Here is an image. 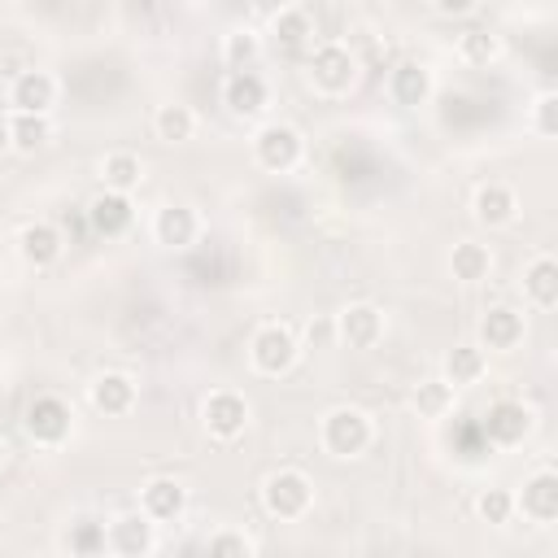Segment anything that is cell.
I'll return each instance as SVG.
<instances>
[{"label": "cell", "mask_w": 558, "mask_h": 558, "mask_svg": "<svg viewBox=\"0 0 558 558\" xmlns=\"http://www.w3.org/2000/svg\"><path fill=\"white\" fill-rule=\"evenodd\" d=\"M384 331H388V318H384V310L375 301H349L336 314V340L344 349H357V353L362 349H375L384 340Z\"/></svg>", "instance_id": "9c48e42d"}, {"label": "cell", "mask_w": 558, "mask_h": 558, "mask_svg": "<svg viewBox=\"0 0 558 558\" xmlns=\"http://www.w3.org/2000/svg\"><path fill=\"white\" fill-rule=\"evenodd\" d=\"M357 52L340 39H327V44H314L310 48V61H305V78L318 96H349L357 87Z\"/></svg>", "instance_id": "7a4b0ae2"}, {"label": "cell", "mask_w": 558, "mask_h": 558, "mask_svg": "<svg viewBox=\"0 0 558 558\" xmlns=\"http://www.w3.org/2000/svg\"><path fill=\"white\" fill-rule=\"evenodd\" d=\"M140 510L161 527V523H174L183 519L187 510V488L174 480V475H153L144 488H140Z\"/></svg>", "instance_id": "e0dca14e"}, {"label": "cell", "mask_w": 558, "mask_h": 558, "mask_svg": "<svg viewBox=\"0 0 558 558\" xmlns=\"http://www.w3.org/2000/svg\"><path fill=\"white\" fill-rule=\"evenodd\" d=\"M153 240H157L161 248H174V253L192 248V244L201 240V214H196L192 205H183V201L161 205V209L153 214Z\"/></svg>", "instance_id": "5bb4252c"}, {"label": "cell", "mask_w": 558, "mask_h": 558, "mask_svg": "<svg viewBox=\"0 0 558 558\" xmlns=\"http://www.w3.org/2000/svg\"><path fill=\"white\" fill-rule=\"evenodd\" d=\"M318 445H323V453H331L340 462L362 458L375 445V418L357 405H331L318 418Z\"/></svg>", "instance_id": "6da1fadb"}, {"label": "cell", "mask_w": 558, "mask_h": 558, "mask_svg": "<svg viewBox=\"0 0 558 558\" xmlns=\"http://www.w3.org/2000/svg\"><path fill=\"white\" fill-rule=\"evenodd\" d=\"M484 375H488V353H484L475 340L453 344V349L445 353V362H440V379H445L449 388H475Z\"/></svg>", "instance_id": "7402d4cb"}, {"label": "cell", "mask_w": 558, "mask_h": 558, "mask_svg": "<svg viewBox=\"0 0 558 558\" xmlns=\"http://www.w3.org/2000/svg\"><path fill=\"white\" fill-rule=\"evenodd\" d=\"M57 96H61L57 74H48V70H17L9 78V92H4L9 105L4 109L9 113H52Z\"/></svg>", "instance_id": "8fae6325"}, {"label": "cell", "mask_w": 558, "mask_h": 558, "mask_svg": "<svg viewBox=\"0 0 558 558\" xmlns=\"http://www.w3.org/2000/svg\"><path fill=\"white\" fill-rule=\"evenodd\" d=\"M22 432H26V440L39 445V449L65 445L70 432H74V410H70V401H61L57 392H39V397L22 410Z\"/></svg>", "instance_id": "5b68a950"}, {"label": "cell", "mask_w": 558, "mask_h": 558, "mask_svg": "<svg viewBox=\"0 0 558 558\" xmlns=\"http://www.w3.org/2000/svg\"><path fill=\"white\" fill-rule=\"evenodd\" d=\"M87 401H92L96 414H105V418H122V414L135 410V401H140V384H135L126 371H100V375L87 384Z\"/></svg>", "instance_id": "4fadbf2b"}, {"label": "cell", "mask_w": 558, "mask_h": 558, "mask_svg": "<svg viewBox=\"0 0 558 558\" xmlns=\"http://www.w3.org/2000/svg\"><path fill=\"white\" fill-rule=\"evenodd\" d=\"M248 418H253L248 397L235 392V388H214V392L201 401V427H205L209 440H222V445L240 440L244 427H248Z\"/></svg>", "instance_id": "52a82bcc"}, {"label": "cell", "mask_w": 558, "mask_h": 558, "mask_svg": "<svg viewBox=\"0 0 558 558\" xmlns=\"http://www.w3.org/2000/svg\"><path fill=\"white\" fill-rule=\"evenodd\" d=\"M262 52H266V44H262V35L248 31V26L227 31V35H222V48H218V57H222L227 70H257Z\"/></svg>", "instance_id": "83f0119b"}, {"label": "cell", "mask_w": 558, "mask_h": 558, "mask_svg": "<svg viewBox=\"0 0 558 558\" xmlns=\"http://www.w3.org/2000/svg\"><path fill=\"white\" fill-rule=\"evenodd\" d=\"M527 432H532V410H527L523 401L506 397V401H493V405H488V414H484V436H488L493 445L510 449V445H519Z\"/></svg>", "instance_id": "ffe728a7"}, {"label": "cell", "mask_w": 558, "mask_h": 558, "mask_svg": "<svg viewBox=\"0 0 558 558\" xmlns=\"http://www.w3.org/2000/svg\"><path fill=\"white\" fill-rule=\"evenodd\" d=\"M523 331H527V323H523V314L514 305H488L480 314V327H475L480 340L475 344L484 353H510V349L523 344Z\"/></svg>", "instance_id": "7c38bea8"}, {"label": "cell", "mask_w": 558, "mask_h": 558, "mask_svg": "<svg viewBox=\"0 0 558 558\" xmlns=\"http://www.w3.org/2000/svg\"><path fill=\"white\" fill-rule=\"evenodd\" d=\"M453 52H458L462 65L484 70V65H493V61L501 57V35L488 31V26H466V31L453 39Z\"/></svg>", "instance_id": "484cf974"}, {"label": "cell", "mask_w": 558, "mask_h": 558, "mask_svg": "<svg viewBox=\"0 0 558 558\" xmlns=\"http://www.w3.org/2000/svg\"><path fill=\"white\" fill-rule=\"evenodd\" d=\"M270 35L283 52H310L314 48V17L301 4H279L270 17Z\"/></svg>", "instance_id": "603a6c76"}, {"label": "cell", "mask_w": 558, "mask_h": 558, "mask_svg": "<svg viewBox=\"0 0 558 558\" xmlns=\"http://www.w3.org/2000/svg\"><path fill=\"white\" fill-rule=\"evenodd\" d=\"M449 275L458 283H484L493 275V248L480 240H458L449 248Z\"/></svg>", "instance_id": "d4e9b609"}, {"label": "cell", "mask_w": 558, "mask_h": 558, "mask_svg": "<svg viewBox=\"0 0 558 558\" xmlns=\"http://www.w3.org/2000/svg\"><path fill=\"white\" fill-rule=\"evenodd\" d=\"M305 157V135L292 122H262L253 131V161L270 174H288L296 170Z\"/></svg>", "instance_id": "8992f818"}, {"label": "cell", "mask_w": 558, "mask_h": 558, "mask_svg": "<svg viewBox=\"0 0 558 558\" xmlns=\"http://www.w3.org/2000/svg\"><path fill=\"white\" fill-rule=\"evenodd\" d=\"M13 148V131H9V109H0V153Z\"/></svg>", "instance_id": "8d00e7d4"}, {"label": "cell", "mask_w": 558, "mask_h": 558, "mask_svg": "<svg viewBox=\"0 0 558 558\" xmlns=\"http://www.w3.org/2000/svg\"><path fill=\"white\" fill-rule=\"evenodd\" d=\"M432 92H436V78H432V70L423 61H397L388 70V96H392V105L418 109V105L432 100Z\"/></svg>", "instance_id": "ac0fdd59"}, {"label": "cell", "mask_w": 558, "mask_h": 558, "mask_svg": "<svg viewBox=\"0 0 558 558\" xmlns=\"http://www.w3.org/2000/svg\"><path fill=\"white\" fill-rule=\"evenodd\" d=\"M205 549L209 554H222V558H253L257 554V541L248 532H240V527H218V532L205 536Z\"/></svg>", "instance_id": "836d02e7"}, {"label": "cell", "mask_w": 558, "mask_h": 558, "mask_svg": "<svg viewBox=\"0 0 558 558\" xmlns=\"http://www.w3.org/2000/svg\"><path fill=\"white\" fill-rule=\"evenodd\" d=\"M0 471H4V440H0Z\"/></svg>", "instance_id": "74e56055"}, {"label": "cell", "mask_w": 558, "mask_h": 558, "mask_svg": "<svg viewBox=\"0 0 558 558\" xmlns=\"http://www.w3.org/2000/svg\"><path fill=\"white\" fill-rule=\"evenodd\" d=\"M514 514H523L536 527H549L558 519V471L554 466H536L519 493H514Z\"/></svg>", "instance_id": "30bf717a"}, {"label": "cell", "mask_w": 558, "mask_h": 558, "mask_svg": "<svg viewBox=\"0 0 558 558\" xmlns=\"http://www.w3.org/2000/svg\"><path fill=\"white\" fill-rule=\"evenodd\" d=\"M153 135L161 144H187L196 135V109L192 105H157L153 113Z\"/></svg>", "instance_id": "f1b7e54d"}, {"label": "cell", "mask_w": 558, "mask_h": 558, "mask_svg": "<svg viewBox=\"0 0 558 558\" xmlns=\"http://www.w3.org/2000/svg\"><path fill=\"white\" fill-rule=\"evenodd\" d=\"M105 549L118 558H148L157 549V523L135 506L105 523Z\"/></svg>", "instance_id": "ba28073f"}, {"label": "cell", "mask_w": 558, "mask_h": 558, "mask_svg": "<svg viewBox=\"0 0 558 558\" xmlns=\"http://www.w3.org/2000/svg\"><path fill=\"white\" fill-rule=\"evenodd\" d=\"M453 392H458V388H449V384L436 375V379H423V384L410 392V405L418 410V418H445V414L453 410Z\"/></svg>", "instance_id": "4dcf8cb0"}, {"label": "cell", "mask_w": 558, "mask_h": 558, "mask_svg": "<svg viewBox=\"0 0 558 558\" xmlns=\"http://www.w3.org/2000/svg\"><path fill=\"white\" fill-rule=\"evenodd\" d=\"M131 222H135V205H131L126 192H109V187H105V192H96V196L87 201V227H92L100 240L126 235Z\"/></svg>", "instance_id": "2e32d148"}, {"label": "cell", "mask_w": 558, "mask_h": 558, "mask_svg": "<svg viewBox=\"0 0 558 558\" xmlns=\"http://www.w3.org/2000/svg\"><path fill=\"white\" fill-rule=\"evenodd\" d=\"M527 131L541 135V140H554L558 135V92L554 87L536 92V100L527 105Z\"/></svg>", "instance_id": "d6a6232c"}, {"label": "cell", "mask_w": 558, "mask_h": 558, "mask_svg": "<svg viewBox=\"0 0 558 558\" xmlns=\"http://www.w3.org/2000/svg\"><path fill=\"white\" fill-rule=\"evenodd\" d=\"M61 248H65V240H61V231L52 227V222H26L22 231H17V257L26 262V266H35V270H48L57 257H61Z\"/></svg>", "instance_id": "44dd1931"}, {"label": "cell", "mask_w": 558, "mask_h": 558, "mask_svg": "<svg viewBox=\"0 0 558 558\" xmlns=\"http://www.w3.org/2000/svg\"><path fill=\"white\" fill-rule=\"evenodd\" d=\"M262 510L279 523H301L314 510V480L301 466H275L262 480Z\"/></svg>", "instance_id": "3957f363"}, {"label": "cell", "mask_w": 558, "mask_h": 558, "mask_svg": "<svg viewBox=\"0 0 558 558\" xmlns=\"http://www.w3.org/2000/svg\"><path fill=\"white\" fill-rule=\"evenodd\" d=\"M432 9H436L440 17H466V13L480 9V0H432Z\"/></svg>", "instance_id": "d590c367"}, {"label": "cell", "mask_w": 558, "mask_h": 558, "mask_svg": "<svg viewBox=\"0 0 558 558\" xmlns=\"http://www.w3.org/2000/svg\"><path fill=\"white\" fill-rule=\"evenodd\" d=\"M70 549L74 554H105V523H78L70 532Z\"/></svg>", "instance_id": "e575fe53"}, {"label": "cell", "mask_w": 558, "mask_h": 558, "mask_svg": "<svg viewBox=\"0 0 558 558\" xmlns=\"http://www.w3.org/2000/svg\"><path fill=\"white\" fill-rule=\"evenodd\" d=\"M475 519L480 523H493V527L510 523L514 519V493L510 488H480L475 493Z\"/></svg>", "instance_id": "1f68e13d"}, {"label": "cell", "mask_w": 558, "mask_h": 558, "mask_svg": "<svg viewBox=\"0 0 558 558\" xmlns=\"http://www.w3.org/2000/svg\"><path fill=\"white\" fill-rule=\"evenodd\" d=\"M13 131V153H39L52 140V118L48 113H9Z\"/></svg>", "instance_id": "f546056e"}, {"label": "cell", "mask_w": 558, "mask_h": 558, "mask_svg": "<svg viewBox=\"0 0 558 558\" xmlns=\"http://www.w3.org/2000/svg\"><path fill=\"white\" fill-rule=\"evenodd\" d=\"M523 296L536 310H554L558 305V262L554 253H532L523 266Z\"/></svg>", "instance_id": "cb8c5ba5"}, {"label": "cell", "mask_w": 558, "mask_h": 558, "mask_svg": "<svg viewBox=\"0 0 558 558\" xmlns=\"http://www.w3.org/2000/svg\"><path fill=\"white\" fill-rule=\"evenodd\" d=\"M100 183L109 192H126L131 196L144 183V161L135 153H126V148H113V153L100 157Z\"/></svg>", "instance_id": "4316f807"}, {"label": "cell", "mask_w": 558, "mask_h": 558, "mask_svg": "<svg viewBox=\"0 0 558 558\" xmlns=\"http://www.w3.org/2000/svg\"><path fill=\"white\" fill-rule=\"evenodd\" d=\"M514 214H519V196H514V187H510V183L488 179V183H480V187L471 192V218H475L480 227H488V231L510 227V222H514Z\"/></svg>", "instance_id": "9a60e30c"}, {"label": "cell", "mask_w": 558, "mask_h": 558, "mask_svg": "<svg viewBox=\"0 0 558 558\" xmlns=\"http://www.w3.org/2000/svg\"><path fill=\"white\" fill-rule=\"evenodd\" d=\"M222 105L235 118H257L270 105V87H266V78L257 70H231L227 83H222Z\"/></svg>", "instance_id": "d6986e66"}, {"label": "cell", "mask_w": 558, "mask_h": 558, "mask_svg": "<svg viewBox=\"0 0 558 558\" xmlns=\"http://www.w3.org/2000/svg\"><path fill=\"white\" fill-rule=\"evenodd\" d=\"M296 357H301V344H296V336H292L288 323H262V327L248 336V362H253V371L266 375V379L288 375V371L296 366Z\"/></svg>", "instance_id": "277c9868"}]
</instances>
